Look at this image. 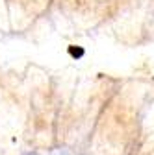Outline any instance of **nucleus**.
<instances>
[{
	"label": "nucleus",
	"instance_id": "obj_1",
	"mask_svg": "<svg viewBox=\"0 0 154 155\" xmlns=\"http://www.w3.org/2000/svg\"><path fill=\"white\" fill-rule=\"evenodd\" d=\"M82 54H84L82 48H71V55H74V57H80Z\"/></svg>",
	"mask_w": 154,
	"mask_h": 155
}]
</instances>
